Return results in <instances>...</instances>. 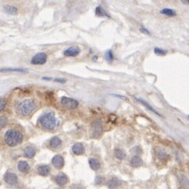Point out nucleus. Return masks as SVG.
Instances as JSON below:
<instances>
[{"label":"nucleus","mask_w":189,"mask_h":189,"mask_svg":"<svg viewBox=\"0 0 189 189\" xmlns=\"http://www.w3.org/2000/svg\"><path fill=\"white\" fill-rule=\"evenodd\" d=\"M160 13H162V14L166 15V16L169 17H175L176 15V12H175L173 9H169V8H164V9H161Z\"/></svg>","instance_id":"obj_22"},{"label":"nucleus","mask_w":189,"mask_h":189,"mask_svg":"<svg viewBox=\"0 0 189 189\" xmlns=\"http://www.w3.org/2000/svg\"><path fill=\"white\" fill-rule=\"evenodd\" d=\"M114 96H115V97H119V98H122V99H123V100H127V98H126V97H123V96H122V95H117V94H115Z\"/></svg>","instance_id":"obj_32"},{"label":"nucleus","mask_w":189,"mask_h":189,"mask_svg":"<svg viewBox=\"0 0 189 189\" xmlns=\"http://www.w3.org/2000/svg\"><path fill=\"white\" fill-rule=\"evenodd\" d=\"M80 53V49L78 46H72L70 48L67 49L64 52L65 56L66 57H76Z\"/></svg>","instance_id":"obj_9"},{"label":"nucleus","mask_w":189,"mask_h":189,"mask_svg":"<svg viewBox=\"0 0 189 189\" xmlns=\"http://www.w3.org/2000/svg\"><path fill=\"white\" fill-rule=\"evenodd\" d=\"M4 180L8 184H10V185H13L17 183V176L15 173H10V172H8L5 174L4 176Z\"/></svg>","instance_id":"obj_7"},{"label":"nucleus","mask_w":189,"mask_h":189,"mask_svg":"<svg viewBox=\"0 0 189 189\" xmlns=\"http://www.w3.org/2000/svg\"><path fill=\"white\" fill-rule=\"evenodd\" d=\"M69 181L68 176L65 174H60L56 176V182L59 185H65Z\"/></svg>","instance_id":"obj_16"},{"label":"nucleus","mask_w":189,"mask_h":189,"mask_svg":"<svg viewBox=\"0 0 189 189\" xmlns=\"http://www.w3.org/2000/svg\"><path fill=\"white\" fill-rule=\"evenodd\" d=\"M103 181V177L102 176H97V177H96L95 179V182L97 184H101Z\"/></svg>","instance_id":"obj_30"},{"label":"nucleus","mask_w":189,"mask_h":189,"mask_svg":"<svg viewBox=\"0 0 189 189\" xmlns=\"http://www.w3.org/2000/svg\"><path fill=\"white\" fill-rule=\"evenodd\" d=\"M61 102L62 105L67 109H75L79 105V102L76 100L67 97H61Z\"/></svg>","instance_id":"obj_5"},{"label":"nucleus","mask_w":189,"mask_h":189,"mask_svg":"<svg viewBox=\"0 0 189 189\" xmlns=\"http://www.w3.org/2000/svg\"><path fill=\"white\" fill-rule=\"evenodd\" d=\"M26 70L21 69H0V72H25Z\"/></svg>","instance_id":"obj_27"},{"label":"nucleus","mask_w":189,"mask_h":189,"mask_svg":"<svg viewBox=\"0 0 189 189\" xmlns=\"http://www.w3.org/2000/svg\"><path fill=\"white\" fill-rule=\"evenodd\" d=\"M115 157L119 159H123V158L126 157V154H125L124 151H123L120 148H116L115 150Z\"/></svg>","instance_id":"obj_23"},{"label":"nucleus","mask_w":189,"mask_h":189,"mask_svg":"<svg viewBox=\"0 0 189 189\" xmlns=\"http://www.w3.org/2000/svg\"><path fill=\"white\" fill-rule=\"evenodd\" d=\"M39 123L46 130H53L57 126V119L54 112H47L39 118Z\"/></svg>","instance_id":"obj_3"},{"label":"nucleus","mask_w":189,"mask_h":189,"mask_svg":"<svg viewBox=\"0 0 189 189\" xmlns=\"http://www.w3.org/2000/svg\"><path fill=\"white\" fill-rule=\"evenodd\" d=\"M185 2H187L189 3V0H187V1H185Z\"/></svg>","instance_id":"obj_34"},{"label":"nucleus","mask_w":189,"mask_h":189,"mask_svg":"<svg viewBox=\"0 0 189 189\" xmlns=\"http://www.w3.org/2000/svg\"><path fill=\"white\" fill-rule=\"evenodd\" d=\"M17 168L22 173H27V172L30 170V166L25 161H20V162H18Z\"/></svg>","instance_id":"obj_12"},{"label":"nucleus","mask_w":189,"mask_h":189,"mask_svg":"<svg viewBox=\"0 0 189 189\" xmlns=\"http://www.w3.org/2000/svg\"><path fill=\"white\" fill-rule=\"evenodd\" d=\"M72 151L76 155H81L85 153L84 146L81 143H76L72 147Z\"/></svg>","instance_id":"obj_10"},{"label":"nucleus","mask_w":189,"mask_h":189,"mask_svg":"<svg viewBox=\"0 0 189 189\" xmlns=\"http://www.w3.org/2000/svg\"><path fill=\"white\" fill-rule=\"evenodd\" d=\"M6 107V101L2 99H0V112L2 111Z\"/></svg>","instance_id":"obj_29"},{"label":"nucleus","mask_w":189,"mask_h":189,"mask_svg":"<svg viewBox=\"0 0 189 189\" xmlns=\"http://www.w3.org/2000/svg\"><path fill=\"white\" fill-rule=\"evenodd\" d=\"M143 163V161L139 156H133L132 157L131 160H130V165L133 167H138V166H141Z\"/></svg>","instance_id":"obj_17"},{"label":"nucleus","mask_w":189,"mask_h":189,"mask_svg":"<svg viewBox=\"0 0 189 189\" xmlns=\"http://www.w3.org/2000/svg\"><path fill=\"white\" fill-rule=\"evenodd\" d=\"M24 156L26 158H31L32 157L35 156L36 153V149L33 147H27L24 150Z\"/></svg>","instance_id":"obj_13"},{"label":"nucleus","mask_w":189,"mask_h":189,"mask_svg":"<svg viewBox=\"0 0 189 189\" xmlns=\"http://www.w3.org/2000/svg\"><path fill=\"white\" fill-rule=\"evenodd\" d=\"M187 118H188V119H189V115H187Z\"/></svg>","instance_id":"obj_35"},{"label":"nucleus","mask_w":189,"mask_h":189,"mask_svg":"<svg viewBox=\"0 0 189 189\" xmlns=\"http://www.w3.org/2000/svg\"><path fill=\"white\" fill-rule=\"evenodd\" d=\"M89 164H90V168L94 169V170H98L101 168V163L96 158H90V160H89Z\"/></svg>","instance_id":"obj_15"},{"label":"nucleus","mask_w":189,"mask_h":189,"mask_svg":"<svg viewBox=\"0 0 189 189\" xmlns=\"http://www.w3.org/2000/svg\"><path fill=\"white\" fill-rule=\"evenodd\" d=\"M43 79H44V80H52V78L44 77V78H43Z\"/></svg>","instance_id":"obj_33"},{"label":"nucleus","mask_w":189,"mask_h":189,"mask_svg":"<svg viewBox=\"0 0 189 189\" xmlns=\"http://www.w3.org/2000/svg\"><path fill=\"white\" fill-rule=\"evenodd\" d=\"M105 59H106L107 61L112 62L114 60V55H113V54H112V50L107 51L106 54H105Z\"/></svg>","instance_id":"obj_25"},{"label":"nucleus","mask_w":189,"mask_h":189,"mask_svg":"<svg viewBox=\"0 0 189 189\" xmlns=\"http://www.w3.org/2000/svg\"><path fill=\"white\" fill-rule=\"evenodd\" d=\"M119 184H120V182H119V180L117 178H112L108 182V187L111 189L116 188V187H119Z\"/></svg>","instance_id":"obj_21"},{"label":"nucleus","mask_w":189,"mask_h":189,"mask_svg":"<svg viewBox=\"0 0 189 189\" xmlns=\"http://www.w3.org/2000/svg\"><path fill=\"white\" fill-rule=\"evenodd\" d=\"M61 140L59 137H54L50 141V145L51 146V148H57L61 145Z\"/></svg>","instance_id":"obj_18"},{"label":"nucleus","mask_w":189,"mask_h":189,"mask_svg":"<svg viewBox=\"0 0 189 189\" xmlns=\"http://www.w3.org/2000/svg\"><path fill=\"white\" fill-rule=\"evenodd\" d=\"M95 13L96 15L98 17H110V16L108 15V13H107L106 11L103 9L101 6H98L95 9Z\"/></svg>","instance_id":"obj_19"},{"label":"nucleus","mask_w":189,"mask_h":189,"mask_svg":"<svg viewBox=\"0 0 189 189\" xmlns=\"http://www.w3.org/2000/svg\"><path fill=\"white\" fill-rule=\"evenodd\" d=\"M154 53L155 54L158 55V56H164L167 54V50H162V49L159 48V47H155L154 49Z\"/></svg>","instance_id":"obj_24"},{"label":"nucleus","mask_w":189,"mask_h":189,"mask_svg":"<svg viewBox=\"0 0 189 189\" xmlns=\"http://www.w3.org/2000/svg\"><path fill=\"white\" fill-rule=\"evenodd\" d=\"M46 58L47 56L45 53H39V54H37L33 57L31 63L35 65H43L46 62Z\"/></svg>","instance_id":"obj_6"},{"label":"nucleus","mask_w":189,"mask_h":189,"mask_svg":"<svg viewBox=\"0 0 189 189\" xmlns=\"http://www.w3.org/2000/svg\"><path fill=\"white\" fill-rule=\"evenodd\" d=\"M6 143L10 147H15L17 144H20L23 141V135L20 131L16 130H8L5 134Z\"/></svg>","instance_id":"obj_2"},{"label":"nucleus","mask_w":189,"mask_h":189,"mask_svg":"<svg viewBox=\"0 0 189 189\" xmlns=\"http://www.w3.org/2000/svg\"><path fill=\"white\" fill-rule=\"evenodd\" d=\"M135 99L137 100V101H138V102H140V103H141V104H142V105H144V106L145 107V108H147V109H148V110H149L150 112H152V113L155 114V115H158V116H160V117H162V115H161L160 114L158 113V112H157L156 110H155V108H153V107L151 106V105H150L149 104H148V103L147 102V101H144V100H143V99H141V98H137V97H135Z\"/></svg>","instance_id":"obj_11"},{"label":"nucleus","mask_w":189,"mask_h":189,"mask_svg":"<svg viewBox=\"0 0 189 189\" xmlns=\"http://www.w3.org/2000/svg\"><path fill=\"white\" fill-rule=\"evenodd\" d=\"M50 169L46 165H42V166H39L38 168V173L41 176H47L50 173Z\"/></svg>","instance_id":"obj_14"},{"label":"nucleus","mask_w":189,"mask_h":189,"mask_svg":"<svg viewBox=\"0 0 189 189\" xmlns=\"http://www.w3.org/2000/svg\"><path fill=\"white\" fill-rule=\"evenodd\" d=\"M4 9H5L6 12L7 13H9V14L13 15L17 13V8L11 5L5 6H4Z\"/></svg>","instance_id":"obj_20"},{"label":"nucleus","mask_w":189,"mask_h":189,"mask_svg":"<svg viewBox=\"0 0 189 189\" xmlns=\"http://www.w3.org/2000/svg\"><path fill=\"white\" fill-rule=\"evenodd\" d=\"M36 108V105L34 101L31 99H27L19 103L16 108L17 114L22 116H27L34 112Z\"/></svg>","instance_id":"obj_1"},{"label":"nucleus","mask_w":189,"mask_h":189,"mask_svg":"<svg viewBox=\"0 0 189 189\" xmlns=\"http://www.w3.org/2000/svg\"><path fill=\"white\" fill-rule=\"evenodd\" d=\"M7 118L5 117V116H0V130H2V128L7 124Z\"/></svg>","instance_id":"obj_26"},{"label":"nucleus","mask_w":189,"mask_h":189,"mask_svg":"<svg viewBox=\"0 0 189 189\" xmlns=\"http://www.w3.org/2000/svg\"><path fill=\"white\" fill-rule=\"evenodd\" d=\"M52 163L54 167L57 169H61L65 165L64 158L61 155H55L52 159Z\"/></svg>","instance_id":"obj_8"},{"label":"nucleus","mask_w":189,"mask_h":189,"mask_svg":"<svg viewBox=\"0 0 189 189\" xmlns=\"http://www.w3.org/2000/svg\"><path fill=\"white\" fill-rule=\"evenodd\" d=\"M54 81L57 82V83H65V82H66V79H54Z\"/></svg>","instance_id":"obj_31"},{"label":"nucleus","mask_w":189,"mask_h":189,"mask_svg":"<svg viewBox=\"0 0 189 189\" xmlns=\"http://www.w3.org/2000/svg\"><path fill=\"white\" fill-rule=\"evenodd\" d=\"M102 131V122L101 119H97L92 123V126H91V136L94 138H98L101 135Z\"/></svg>","instance_id":"obj_4"},{"label":"nucleus","mask_w":189,"mask_h":189,"mask_svg":"<svg viewBox=\"0 0 189 189\" xmlns=\"http://www.w3.org/2000/svg\"><path fill=\"white\" fill-rule=\"evenodd\" d=\"M140 31H141V32L143 33V34L148 35H151V33H150V31H148V29L145 28H144V27L140 28Z\"/></svg>","instance_id":"obj_28"}]
</instances>
